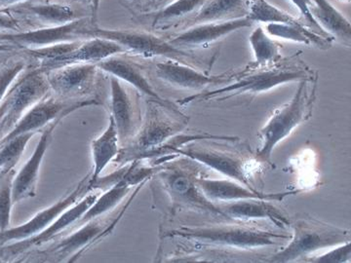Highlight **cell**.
Instances as JSON below:
<instances>
[{
	"label": "cell",
	"mask_w": 351,
	"mask_h": 263,
	"mask_svg": "<svg viewBox=\"0 0 351 263\" xmlns=\"http://www.w3.org/2000/svg\"><path fill=\"white\" fill-rule=\"evenodd\" d=\"M174 1L175 0H144L142 3L138 4L137 8L143 14L154 13L165 8Z\"/></svg>",
	"instance_id": "obj_38"
},
{
	"label": "cell",
	"mask_w": 351,
	"mask_h": 263,
	"mask_svg": "<svg viewBox=\"0 0 351 263\" xmlns=\"http://www.w3.org/2000/svg\"><path fill=\"white\" fill-rule=\"evenodd\" d=\"M154 75L171 87L191 91H202L211 85H223L230 82V73L221 75H208L201 69L181 62L165 60L156 62L152 66Z\"/></svg>",
	"instance_id": "obj_16"
},
{
	"label": "cell",
	"mask_w": 351,
	"mask_h": 263,
	"mask_svg": "<svg viewBox=\"0 0 351 263\" xmlns=\"http://www.w3.org/2000/svg\"><path fill=\"white\" fill-rule=\"evenodd\" d=\"M110 227H114V225L110 226L99 218L91 219L80 225L75 233L61 240L49 253L60 257L73 255V258H78L94 242L100 241L104 235H108L110 232Z\"/></svg>",
	"instance_id": "obj_24"
},
{
	"label": "cell",
	"mask_w": 351,
	"mask_h": 263,
	"mask_svg": "<svg viewBox=\"0 0 351 263\" xmlns=\"http://www.w3.org/2000/svg\"><path fill=\"white\" fill-rule=\"evenodd\" d=\"M248 17L254 23H263V24L276 23V24L293 25H304L301 20L272 5L267 0H249Z\"/></svg>",
	"instance_id": "obj_31"
},
{
	"label": "cell",
	"mask_w": 351,
	"mask_h": 263,
	"mask_svg": "<svg viewBox=\"0 0 351 263\" xmlns=\"http://www.w3.org/2000/svg\"><path fill=\"white\" fill-rule=\"evenodd\" d=\"M318 75L300 82L292 100L277 108L269 121L258 132L260 145L255 155L256 162L272 166V151L290 134L306 122L313 113L316 100Z\"/></svg>",
	"instance_id": "obj_4"
},
{
	"label": "cell",
	"mask_w": 351,
	"mask_h": 263,
	"mask_svg": "<svg viewBox=\"0 0 351 263\" xmlns=\"http://www.w3.org/2000/svg\"><path fill=\"white\" fill-rule=\"evenodd\" d=\"M110 110L117 134L119 144H125L135 137L142 125V118L135 96L123 82L110 76Z\"/></svg>",
	"instance_id": "obj_15"
},
{
	"label": "cell",
	"mask_w": 351,
	"mask_h": 263,
	"mask_svg": "<svg viewBox=\"0 0 351 263\" xmlns=\"http://www.w3.org/2000/svg\"><path fill=\"white\" fill-rule=\"evenodd\" d=\"M178 155L188 157L196 163L203 164L232 181L247 188L258 190L249 169V159L243 154L219 149L211 145H186L177 152Z\"/></svg>",
	"instance_id": "obj_9"
},
{
	"label": "cell",
	"mask_w": 351,
	"mask_h": 263,
	"mask_svg": "<svg viewBox=\"0 0 351 263\" xmlns=\"http://www.w3.org/2000/svg\"><path fill=\"white\" fill-rule=\"evenodd\" d=\"M291 1L299 9L300 13H301L300 20H301L302 24L306 25L307 29L315 32V34H319L323 38L334 40V38L320 27L319 24L314 20L313 15H311V5H313L311 0H291Z\"/></svg>",
	"instance_id": "obj_35"
},
{
	"label": "cell",
	"mask_w": 351,
	"mask_h": 263,
	"mask_svg": "<svg viewBox=\"0 0 351 263\" xmlns=\"http://www.w3.org/2000/svg\"><path fill=\"white\" fill-rule=\"evenodd\" d=\"M51 92L47 75L38 64L27 66L24 75L14 82L0 103L2 120L6 127L15 125L32 105L43 100Z\"/></svg>",
	"instance_id": "obj_8"
},
{
	"label": "cell",
	"mask_w": 351,
	"mask_h": 263,
	"mask_svg": "<svg viewBox=\"0 0 351 263\" xmlns=\"http://www.w3.org/2000/svg\"><path fill=\"white\" fill-rule=\"evenodd\" d=\"M207 0H175L165 8L156 12L143 14L145 19L151 20V27L154 31H166L172 27H179L198 12Z\"/></svg>",
	"instance_id": "obj_26"
},
{
	"label": "cell",
	"mask_w": 351,
	"mask_h": 263,
	"mask_svg": "<svg viewBox=\"0 0 351 263\" xmlns=\"http://www.w3.org/2000/svg\"><path fill=\"white\" fill-rule=\"evenodd\" d=\"M23 54V53H22ZM24 57H12L6 60L0 66V103L4 100L11 86L18 77L27 69V58L25 54Z\"/></svg>",
	"instance_id": "obj_33"
},
{
	"label": "cell",
	"mask_w": 351,
	"mask_h": 263,
	"mask_svg": "<svg viewBox=\"0 0 351 263\" xmlns=\"http://www.w3.org/2000/svg\"><path fill=\"white\" fill-rule=\"evenodd\" d=\"M311 13L314 20L319 24L320 27L328 32L339 43L350 47L351 45V27L350 21L346 19L338 9L330 3L328 0H311Z\"/></svg>",
	"instance_id": "obj_27"
},
{
	"label": "cell",
	"mask_w": 351,
	"mask_h": 263,
	"mask_svg": "<svg viewBox=\"0 0 351 263\" xmlns=\"http://www.w3.org/2000/svg\"><path fill=\"white\" fill-rule=\"evenodd\" d=\"M13 204L12 181L4 182L0 188V232L10 228Z\"/></svg>",
	"instance_id": "obj_34"
},
{
	"label": "cell",
	"mask_w": 351,
	"mask_h": 263,
	"mask_svg": "<svg viewBox=\"0 0 351 263\" xmlns=\"http://www.w3.org/2000/svg\"><path fill=\"white\" fill-rule=\"evenodd\" d=\"M100 196V191L96 190L91 195H85L82 199L76 202L75 205L69 207L45 230L32 238L23 240V241L15 242L4 248L7 255H17L24 251L29 250L32 247L40 246L53 240L62 231H64L69 226L75 225L76 221L82 218L83 214L86 213L90 207L96 202Z\"/></svg>",
	"instance_id": "obj_19"
},
{
	"label": "cell",
	"mask_w": 351,
	"mask_h": 263,
	"mask_svg": "<svg viewBox=\"0 0 351 263\" xmlns=\"http://www.w3.org/2000/svg\"><path fill=\"white\" fill-rule=\"evenodd\" d=\"M265 31L272 38L285 39L293 42L302 43L307 46H316L320 49H329L334 40L327 39L311 32L306 25H293L286 24H267Z\"/></svg>",
	"instance_id": "obj_29"
},
{
	"label": "cell",
	"mask_w": 351,
	"mask_h": 263,
	"mask_svg": "<svg viewBox=\"0 0 351 263\" xmlns=\"http://www.w3.org/2000/svg\"><path fill=\"white\" fill-rule=\"evenodd\" d=\"M253 24L254 22L250 18L244 17L226 22L195 25L176 32L174 36H170L167 40L171 45L178 49L193 51L209 47L212 44L221 40L232 32L250 27Z\"/></svg>",
	"instance_id": "obj_14"
},
{
	"label": "cell",
	"mask_w": 351,
	"mask_h": 263,
	"mask_svg": "<svg viewBox=\"0 0 351 263\" xmlns=\"http://www.w3.org/2000/svg\"><path fill=\"white\" fill-rule=\"evenodd\" d=\"M89 18H82L73 23L58 27H40L32 31L0 32V43L10 44L18 49H38L55 44L82 40L80 32L90 24Z\"/></svg>",
	"instance_id": "obj_13"
},
{
	"label": "cell",
	"mask_w": 351,
	"mask_h": 263,
	"mask_svg": "<svg viewBox=\"0 0 351 263\" xmlns=\"http://www.w3.org/2000/svg\"><path fill=\"white\" fill-rule=\"evenodd\" d=\"M197 184L205 197L215 204L246 199L282 201L288 196L298 195L302 191L295 189L283 192L265 193L247 188L232 179H210L200 177H198Z\"/></svg>",
	"instance_id": "obj_18"
},
{
	"label": "cell",
	"mask_w": 351,
	"mask_h": 263,
	"mask_svg": "<svg viewBox=\"0 0 351 263\" xmlns=\"http://www.w3.org/2000/svg\"><path fill=\"white\" fill-rule=\"evenodd\" d=\"M22 21L6 9H0V32H23Z\"/></svg>",
	"instance_id": "obj_37"
},
{
	"label": "cell",
	"mask_w": 351,
	"mask_h": 263,
	"mask_svg": "<svg viewBox=\"0 0 351 263\" xmlns=\"http://www.w3.org/2000/svg\"><path fill=\"white\" fill-rule=\"evenodd\" d=\"M272 201L263 199H246L232 201V202L219 203L216 205L225 214L230 221H242L248 223L252 221H271L279 227H290L291 223L285 216L274 205L270 204Z\"/></svg>",
	"instance_id": "obj_23"
},
{
	"label": "cell",
	"mask_w": 351,
	"mask_h": 263,
	"mask_svg": "<svg viewBox=\"0 0 351 263\" xmlns=\"http://www.w3.org/2000/svg\"><path fill=\"white\" fill-rule=\"evenodd\" d=\"M350 241L336 246L332 250L317 255L313 258H308L307 262L314 263H346L351 260Z\"/></svg>",
	"instance_id": "obj_36"
},
{
	"label": "cell",
	"mask_w": 351,
	"mask_h": 263,
	"mask_svg": "<svg viewBox=\"0 0 351 263\" xmlns=\"http://www.w3.org/2000/svg\"><path fill=\"white\" fill-rule=\"evenodd\" d=\"M80 6L83 7L89 15L91 24L96 25L98 21L99 8H100L101 0H75Z\"/></svg>",
	"instance_id": "obj_39"
},
{
	"label": "cell",
	"mask_w": 351,
	"mask_h": 263,
	"mask_svg": "<svg viewBox=\"0 0 351 263\" xmlns=\"http://www.w3.org/2000/svg\"><path fill=\"white\" fill-rule=\"evenodd\" d=\"M198 174L199 169L195 165L162 166L158 171L164 190L175 207L214 214L228 221L219 207L207 199L198 188Z\"/></svg>",
	"instance_id": "obj_7"
},
{
	"label": "cell",
	"mask_w": 351,
	"mask_h": 263,
	"mask_svg": "<svg viewBox=\"0 0 351 263\" xmlns=\"http://www.w3.org/2000/svg\"><path fill=\"white\" fill-rule=\"evenodd\" d=\"M96 64L100 71L127 83L137 90L138 93L147 97L149 100L158 101L164 103H170L157 93L147 79L144 66L132 61L130 56H126V54L115 55Z\"/></svg>",
	"instance_id": "obj_22"
},
{
	"label": "cell",
	"mask_w": 351,
	"mask_h": 263,
	"mask_svg": "<svg viewBox=\"0 0 351 263\" xmlns=\"http://www.w3.org/2000/svg\"><path fill=\"white\" fill-rule=\"evenodd\" d=\"M189 118L180 112L175 103L149 100L147 114L138 133L125 147L120 149L119 162H133L149 158L152 152L179 135L188 125Z\"/></svg>",
	"instance_id": "obj_3"
},
{
	"label": "cell",
	"mask_w": 351,
	"mask_h": 263,
	"mask_svg": "<svg viewBox=\"0 0 351 263\" xmlns=\"http://www.w3.org/2000/svg\"><path fill=\"white\" fill-rule=\"evenodd\" d=\"M90 177H91V173L86 175L82 181L78 182L75 188L66 197L58 201L52 206L39 212L24 225L17 226V227L8 228V229L0 232V243L7 244L9 242L23 241V240L32 238L43 232L48 226L52 225L66 210L82 199L87 192L94 190L95 188L90 181Z\"/></svg>",
	"instance_id": "obj_12"
},
{
	"label": "cell",
	"mask_w": 351,
	"mask_h": 263,
	"mask_svg": "<svg viewBox=\"0 0 351 263\" xmlns=\"http://www.w3.org/2000/svg\"><path fill=\"white\" fill-rule=\"evenodd\" d=\"M130 1L133 2L134 5L137 7L138 5V4L142 3V2L144 1V0H130Z\"/></svg>",
	"instance_id": "obj_43"
},
{
	"label": "cell",
	"mask_w": 351,
	"mask_h": 263,
	"mask_svg": "<svg viewBox=\"0 0 351 263\" xmlns=\"http://www.w3.org/2000/svg\"><path fill=\"white\" fill-rule=\"evenodd\" d=\"M101 101L97 98L85 99V100L71 101L58 98L55 95L45 97L43 100L32 105L23 115L19 121L15 124L12 130L0 140V145H3L11 138L27 133H38V130L50 125L56 120L63 119L69 113L80 108L90 105H100Z\"/></svg>",
	"instance_id": "obj_10"
},
{
	"label": "cell",
	"mask_w": 351,
	"mask_h": 263,
	"mask_svg": "<svg viewBox=\"0 0 351 263\" xmlns=\"http://www.w3.org/2000/svg\"><path fill=\"white\" fill-rule=\"evenodd\" d=\"M252 49L255 55V63L258 66L276 64L282 59L280 44L269 38L262 27H256L250 36Z\"/></svg>",
	"instance_id": "obj_30"
},
{
	"label": "cell",
	"mask_w": 351,
	"mask_h": 263,
	"mask_svg": "<svg viewBox=\"0 0 351 263\" xmlns=\"http://www.w3.org/2000/svg\"><path fill=\"white\" fill-rule=\"evenodd\" d=\"M300 53L302 52L282 58L276 64L258 66L252 63L242 71H230V82L211 91L186 97L179 101V105H186L200 101H223L243 95L261 94L280 85L311 79L317 76V73H314L302 61Z\"/></svg>",
	"instance_id": "obj_1"
},
{
	"label": "cell",
	"mask_w": 351,
	"mask_h": 263,
	"mask_svg": "<svg viewBox=\"0 0 351 263\" xmlns=\"http://www.w3.org/2000/svg\"><path fill=\"white\" fill-rule=\"evenodd\" d=\"M29 0L6 10L14 16L20 15L27 24H34L38 29L69 24L82 18H87L86 11L77 10L75 7L51 1ZM23 20L22 21L23 22Z\"/></svg>",
	"instance_id": "obj_17"
},
{
	"label": "cell",
	"mask_w": 351,
	"mask_h": 263,
	"mask_svg": "<svg viewBox=\"0 0 351 263\" xmlns=\"http://www.w3.org/2000/svg\"><path fill=\"white\" fill-rule=\"evenodd\" d=\"M165 237H177L196 242L239 250H253L265 247L282 246L292 234L269 231L247 225L242 221H232L226 225H200L191 227L182 226L172 230Z\"/></svg>",
	"instance_id": "obj_5"
},
{
	"label": "cell",
	"mask_w": 351,
	"mask_h": 263,
	"mask_svg": "<svg viewBox=\"0 0 351 263\" xmlns=\"http://www.w3.org/2000/svg\"><path fill=\"white\" fill-rule=\"evenodd\" d=\"M36 133L22 134L7 140L0 149V175H6L19 162L29 140Z\"/></svg>",
	"instance_id": "obj_32"
},
{
	"label": "cell",
	"mask_w": 351,
	"mask_h": 263,
	"mask_svg": "<svg viewBox=\"0 0 351 263\" xmlns=\"http://www.w3.org/2000/svg\"><path fill=\"white\" fill-rule=\"evenodd\" d=\"M61 120H56L44 129L34 153L13 179L12 199L14 204L36 196L41 164H43L44 155L49 147L51 140H52L55 128Z\"/></svg>",
	"instance_id": "obj_21"
},
{
	"label": "cell",
	"mask_w": 351,
	"mask_h": 263,
	"mask_svg": "<svg viewBox=\"0 0 351 263\" xmlns=\"http://www.w3.org/2000/svg\"><path fill=\"white\" fill-rule=\"evenodd\" d=\"M17 49L18 48H16L15 46L10 45V44L0 43V54L14 52V51Z\"/></svg>",
	"instance_id": "obj_41"
},
{
	"label": "cell",
	"mask_w": 351,
	"mask_h": 263,
	"mask_svg": "<svg viewBox=\"0 0 351 263\" xmlns=\"http://www.w3.org/2000/svg\"><path fill=\"white\" fill-rule=\"evenodd\" d=\"M27 1H29V0H0V9L10 8V7ZM39 1H52V0H39Z\"/></svg>",
	"instance_id": "obj_40"
},
{
	"label": "cell",
	"mask_w": 351,
	"mask_h": 263,
	"mask_svg": "<svg viewBox=\"0 0 351 263\" xmlns=\"http://www.w3.org/2000/svg\"><path fill=\"white\" fill-rule=\"evenodd\" d=\"M80 39L98 38L107 39L119 44L129 56H138L145 59L164 58L166 60L181 62L198 69H209L214 64L215 58L198 56L195 51L178 49L169 41L159 38L149 32L136 29H108L94 25L91 23L85 25L78 34Z\"/></svg>",
	"instance_id": "obj_2"
},
{
	"label": "cell",
	"mask_w": 351,
	"mask_h": 263,
	"mask_svg": "<svg viewBox=\"0 0 351 263\" xmlns=\"http://www.w3.org/2000/svg\"><path fill=\"white\" fill-rule=\"evenodd\" d=\"M2 117H3V114L0 112V133L5 129V124H4L3 120H2Z\"/></svg>",
	"instance_id": "obj_42"
},
{
	"label": "cell",
	"mask_w": 351,
	"mask_h": 263,
	"mask_svg": "<svg viewBox=\"0 0 351 263\" xmlns=\"http://www.w3.org/2000/svg\"><path fill=\"white\" fill-rule=\"evenodd\" d=\"M91 149L94 167L90 181L95 188V184L100 179L103 171L113 159L117 158L119 153V134L112 116H110V122L105 132L92 142Z\"/></svg>",
	"instance_id": "obj_28"
},
{
	"label": "cell",
	"mask_w": 351,
	"mask_h": 263,
	"mask_svg": "<svg viewBox=\"0 0 351 263\" xmlns=\"http://www.w3.org/2000/svg\"><path fill=\"white\" fill-rule=\"evenodd\" d=\"M248 14L249 0H207L198 12L182 25L181 31L195 25L248 17Z\"/></svg>",
	"instance_id": "obj_25"
},
{
	"label": "cell",
	"mask_w": 351,
	"mask_h": 263,
	"mask_svg": "<svg viewBox=\"0 0 351 263\" xmlns=\"http://www.w3.org/2000/svg\"><path fill=\"white\" fill-rule=\"evenodd\" d=\"M126 54L125 50L107 39L92 38L83 39L77 47L64 56L57 58L45 63L36 64L47 73L53 69L63 68L69 64H98L99 62L115 55Z\"/></svg>",
	"instance_id": "obj_20"
},
{
	"label": "cell",
	"mask_w": 351,
	"mask_h": 263,
	"mask_svg": "<svg viewBox=\"0 0 351 263\" xmlns=\"http://www.w3.org/2000/svg\"><path fill=\"white\" fill-rule=\"evenodd\" d=\"M96 64H75L47 71L48 83L53 95L64 100L80 101L93 98L88 95L98 83Z\"/></svg>",
	"instance_id": "obj_11"
},
{
	"label": "cell",
	"mask_w": 351,
	"mask_h": 263,
	"mask_svg": "<svg viewBox=\"0 0 351 263\" xmlns=\"http://www.w3.org/2000/svg\"><path fill=\"white\" fill-rule=\"evenodd\" d=\"M293 234L282 251L274 253L270 262H292L308 258L315 251L331 248L350 241V230L328 225L311 216L297 219L291 223Z\"/></svg>",
	"instance_id": "obj_6"
}]
</instances>
